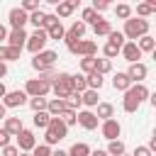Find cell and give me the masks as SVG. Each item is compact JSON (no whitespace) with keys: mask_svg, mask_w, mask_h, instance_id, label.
<instances>
[{"mask_svg":"<svg viewBox=\"0 0 156 156\" xmlns=\"http://www.w3.org/2000/svg\"><path fill=\"white\" fill-rule=\"evenodd\" d=\"M66 107H68L66 100H58V98H56V100H51V102L46 105V112H49L51 117H61V115L66 112Z\"/></svg>","mask_w":156,"mask_h":156,"instance_id":"ac0fdd59","label":"cell"},{"mask_svg":"<svg viewBox=\"0 0 156 156\" xmlns=\"http://www.w3.org/2000/svg\"><path fill=\"white\" fill-rule=\"evenodd\" d=\"M146 32H149V22L141 20V17H139V20L134 17V20H127V22H124V32H122V34H124V39L136 41V39L146 37Z\"/></svg>","mask_w":156,"mask_h":156,"instance_id":"3957f363","label":"cell"},{"mask_svg":"<svg viewBox=\"0 0 156 156\" xmlns=\"http://www.w3.org/2000/svg\"><path fill=\"white\" fill-rule=\"evenodd\" d=\"M102 136L105 139H110V141H115L117 136H119V132H122V127H119V122L117 119H107V122H102Z\"/></svg>","mask_w":156,"mask_h":156,"instance_id":"5bb4252c","label":"cell"},{"mask_svg":"<svg viewBox=\"0 0 156 156\" xmlns=\"http://www.w3.org/2000/svg\"><path fill=\"white\" fill-rule=\"evenodd\" d=\"M2 156H20V149L10 144V146H5V149H2Z\"/></svg>","mask_w":156,"mask_h":156,"instance_id":"681fc988","label":"cell"},{"mask_svg":"<svg viewBox=\"0 0 156 156\" xmlns=\"http://www.w3.org/2000/svg\"><path fill=\"white\" fill-rule=\"evenodd\" d=\"M66 46H68L71 54H80L83 58H85V56H95V51H98V44L90 41V39H78V41L66 44Z\"/></svg>","mask_w":156,"mask_h":156,"instance_id":"8992f818","label":"cell"},{"mask_svg":"<svg viewBox=\"0 0 156 156\" xmlns=\"http://www.w3.org/2000/svg\"><path fill=\"white\" fill-rule=\"evenodd\" d=\"M149 100H151V105L156 107V93H151V98H149Z\"/></svg>","mask_w":156,"mask_h":156,"instance_id":"91938a15","label":"cell"},{"mask_svg":"<svg viewBox=\"0 0 156 156\" xmlns=\"http://www.w3.org/2000/svg\"><path fill=\"white\" fill-rule=\"evenodd\" d=\"M112 115H115V107H112L110 102H98V112H95L98 119L107 122V119H112Z\"/></svg>","mask_w":156,"mask_h":156,"instance_id":"44dd1931","label":"cell"},{"mask_svg":"<svg viewBox=\"0 0 156 156\" xmlns=\"http://www.w3.org/2000/svg\"><path fill=\"white\" fill-rule=\"evenodd\" d=\"M66 134H68V127L63 124V119H61V117H51V122H49V127H46L44 144H46V146L58 144L61 139H66Z\"/></svg>","mask_w":156,"mask_h":156,"instance_id":"6da1fadb","label":"cell"},{"mask_svg":"<svg viewBox=\"0 0 156 156\" xmlns=\"http://www.w3.org/2000/svg\"><path fill=\"white\" fill-rule=\"evenodd\" d=\"M107 41L122 49V46H124V34H122V32H115V29H112V32H110V37H107Z\"/></svg>","mask_w":156,"mask_h":156,"instance_id":"8d00e7d4","label":"cell"},{"mask_svg":"<svg viewBox=\"0 0 156 156\" xmlns=\"http://www.w3.org/2000/svg\"><path fill=\"white\" fill-rule=\"evenodd\" d=\"M93 32H95V37H110L112 27H110V22H107V20H100V22H95V24H93Z\"/></svg>","mask_w":156,"mask_h":156,"instance_id":"cb8c5ba5","label":"cell"},{"mask_svg":"<svg viewBox=\"0 0 156 156\" xmlns=\"http://www.w3.org/2000/svg\"><path fill=\"white\" fill-rule=\"evenodd\" d=\"M122 56H124V61H129V63H139L141 51H139L136 41H124V46H122Z\"/></svg>","mask_w":156,"mask_h":156,"instance_id":"7c38bea8","label":"cell"},{"mask_svg":"<svg viewBox=\"0 0 156 156\" xmlns=\"http://www.w3.org/2000/svg\"><path fill=\"white\" fill-rule=\"evenodd\" d=\"M80 100H83V105L95 107V105H98V90H85V93H80Z\"/></svg>","mask_w":156,"mask_h":156,"instance_id":"f546056e","label":"cell"},{"mask_svg":"<svg viewBox=\"0 0 156 156\" xmlns=\"http://www.w3.org/2000/svg\"><path fill=\"white\" fill-rule=\"evenodd\" d=\"M34 146H37L34 132H29V129H22V132L17 134V149H20L22 154H29V151H34Z\"/></svg>","mask_w":156,"mask_h":156,"instance_id":"ba28073f","label":"cell"},{"mask_svg":"<svg viewBox=\"0 0 156 156\" xmlns=\"http://www.w3.org/2000/svg\"><path fill=\"white\" fill-rule=\"evenodd\" d=\"M46 34H49V39H56V41H58V39H63V37H66V29H63V24H61V22H56L54 27H49V29H46Z\"/></svg>","mask_w":156,"mask_h":156,"instance_id":"4316f807","label":"cell"},{"mask_svg":"<svg viewBox=\"0 0 156 156\" xmlns=\"http://www.w3.org/2000/svg\"><path fill=\"white\" fill-rule=\"evenodd\" d=\"M78 124L83 127V129H98V117H95V112H90V110H83V112H78Z\"/></svg>","mask_w":156,"mask_h":156,"instance_id":"9a60e30c","label":"cell"},{"mask_svg":"<svg viewBox=\"0 0 156 156\" xmlns=\"http://www.w3.org/2000/svg\"><path fill=\"white\" fill-rule=\"evenodd\" d=\"M146 73H149V68L139 61V63H129V71H127V76H129V80L132 83H141L144 78H146Z\"/></svg>","mask_w":156,"mask_h":156,"instance_id":"4fadbf2b","label":"cell"},{"mask_svg":"<svg viewBox=\"0 0 156 156\" xmlns=\"http://www.w3.org/2000/svg\"><path fill=\"white\" fill-rule=\"evenodd\" d=\"M136 46H139V51H154V49H156V41L146 34V37H141V39H139V44H136Z\"/></svg>","mask_w":156,"mask_h":156,"instance_id":"1f68e13d","label":"cell"},{"mask_svg":"<svg viewBox=\"0 0 156 156\" xmlns=\"http://www.w3.org/2000/svg\"><path fill=\"white\" fill-rule=\"evenodd\" d=\"M5 73H7V66H5V63H2V61H0V78H2V76H5Z\"/></svg>","mask_w":156,"mask_h":156,"instance_id":"680465c9","label":"cell"},{"mask_svg":"<svg viewBox=\"0 0 156 156\" xmlns=\"http://www.w3.org/2000/svg\"><path fill=\"white\" fill-rule=\"evenodd\" d=\"M132 156H151V151H149V146H136Z\"/></svg>","mask_w":156,"mask_h":156,"instance_id":"f907efd6","label":"cell"},{"mask_svg":"<svg viewBox=\"0 0 156 156\" xmlns=\"http://www.w3.org/2000/svg\"><path fill=\"white\" fill-rule=\"evenodd\" d=\"M107 7H110V2H105V0H95V2H93V10H95L98 15H100L102 10H107Z\"/></svg>","mask_w":156,"mask_h":156,"instance_id":"c3c4849f","label":"cell"},{"mask_svg":"<svg viewBox=\"0 0 156 156\" xmlns=\"http://www.w3.org/2000/svg\"><path fill=\"white\" fill-rule=\"evenodd\" d=\"M27 32L24 29H12L10 34H7V46H12V49H20L22 51V46H27Z\"/></svg>","mask_w":156,"mask_h":156,"instance_id":"8fae6325","label":"cell"},{"mask_svg":"<svg viewBox=\"0 0 156 156\" xmlns=\"http://www.w3.org/2000/svg\"><path fill=\"white\" fill-rule=\"evenodd\" d=\"M56 58H58L56 51H41V54H37V56L32 58V68H37L39 73H44V71H49V68L56 63Z\"/></svg>","mask_w":156,"mask_h":156,"instance_id":"277c9868","label":"cell"},{"mask_svg":"<svg viewBox=\"0 0 156 156\" xmlns=\"http://www.w3.org/2000/svg\"><path fill=\"white\" fill-rule=\"evenodd\" d=\"M110 68H112V63H110V58H98V61H95V71H98L100 76H105V73H107Z\"/></svg>","mask_w":156,"mask_h":156,"instance_id":"f35d334b","label":"cell"},{"mask_svg":"<svg viewBox=\"0 0 156 156\" xmlns=\"http://www.w3.org/2000/svg\"><path fill=\"white\" fill-rule=\"evenodd\" d=\"M151 12H154V10H151V5H149V2H139V5H136V15H139L141 20H144V17H149Z\"/></svg>","mask_w":156,"mask_h":156,"instance_id":"7bdbcfd3","label":"cell"},{"mask_svg":"<svg viewBox=\"0 0 156 156\" xmlns=\"http://www.w3.org/2000/svg\"><path fill=\"white\" fill-rule=\"evenodd\" d=\"M61 119H63V124H66V127H71V124H76V122H78V115H76V110L66 107V112L61 115Z\"/></svg>","mask_w":156,"mask_h":156,"instance_id":"d590c367","label":"cell"},{"mask_svg":"<svg viewBox=\"0 0 156 156\" xmlns=\"http://www.w3.org/2000/svg\"><path fill=\"white\" fill-rule=\"evenodd\" d=\"M29 22V15L22 7H12L10 10V27L12 29H24V24Z\"/></svg>","mask_w":156,"mask_h":156,"instance_id":"9c48e42d","label":"cell"},{"mask_svg":"<svg viewBox=\"0 0 156 156\" xmlns=\"http://www.w3.org/2000/svg\"><path fill=\"white\" fill-rule=\"evenodd\" d=\"M112 85H115V90H129L132 88V80H129V76L127 73H115V78H112Z\"/></svg>","mask_w":156,"mask_h":156,"instance_id":"ffe728a7","label":"cell"},{"mask_svg":"<svg viewBox=\"0 0 156 156\" xmlns=\"http://www.w3.org/2000/svg\"><path fill=\"white\" fill-rule=\"evenodd\" d=\"M80 17H83V24H95V22H100V20H102V17H100V15H98L93 7H85Z\"/></svg>","mask_w":156,"mask_h":156,"instance_id":"484cf974","label":"cell"},{"mask_svg":"<svg viewBox=\"0 0 156 156\" xmlns=\"http://www.w3.org/2000/svg\"><path fill=\"white\" fill-rule=\"evenodd\" d=\"M5 129H7L10 134H15V136H17L24 127H22V119H20V117H5Z\"/></svg>","mask_w":156,"mask_h":156,"instance_id":"603a6c76","label":"cell"},{"mask_svg":"<svg viewBox=\"0 0 156 156\" xmlns=\"http://www.w3.org/2000/svg\"><path fill=\"white\" fill-rule=\"evenodd\" d=\"M49 90H51V85H49V83H44L41 78H29V80H27V85H24V93H27L29 98H44Z\"/></svg>","mask_w":156,"mask_h":156,"instance_id":"52a82bcc","label":"cell"},{"mask_svg":"<svg viewBox=\"0 0 156 156\" xmlns=\"http://www.w3.org/2000/svg\"><path fill=\"white\" fill-rule=\"evenodd\" d=\"M83 34H85V24L83 22H73L71 24V29L66 32V44H73V41H78V39H83Z\"/></svg>","mask_w":156,"mask_h":156,"instance_id":"2e32d148","label":"cell"},{"mask_svg":"<svg viewBox=\"0 0 156 156\" xmlns=\"http://www.w3.org/2000/svg\"><path fill=\"white\" fill-rule=\"evenodd\" d=\"M141 102L136 100V95L132 93V88L124 93V100H122V107H124V112H136V107H139Z\"/></svg>","mask_w":156,"mask_h":156,"instance_id":"e0dca14e","label":"cell"},{"mask_svg":"<svg viewBox=\"0 0 156 156\" xmlns=\"http://www.w3.org/2000/svg\"><path fill=\"white\" fill-rule=\"evenodd\" d=\"M122 156H124V154H122Z\"/></svg>","mask_w":156,"mask_h":156,"instance_id":"e7e4bbea","label":"cell"},{"mask_svg":"<svg viewBox=\"0 0 156 156\" xmlns=\"http://www.w3.org/2000/svg\"><path fill=\"white\" fill-rule=\"evenodd\" d=\"M149 5H151V10L156 12V0H149Z\"/></svg>","mask_w":156,"mask_h":156,"instance_id":"94428289","label":"cell"},{"mask_svg":"<svg viewBox=\"0 0 156 156\" xmlns=\"http://www.w3.org/2000/svg\"><path fill=\"white\" fill-rule=\"evenodd\" d=\"M49 122H51V115H49V112H34V127L46 129Z\"/></svg>","mask_w":156,"mask_h":156,"instance_id":"83f0119b","label":"cell"},{"mask_svg":"<svg viewBox=\"0 0 156 156\" xmlns=\"http://www.w3.org/2000/svg\"><path fill=\"white\" fill-rule=\"evenodd\" d=\"M27 102V93L24 90H10L5 98H2V105L5 107H22Z\"/></svg>","mask_w":156,"mask_h":156,"instance_id":"30bf717a","label":"cell"},{"mask_svg":"<svg viewBox=\"0 0 156 156\" xmlns=\"http://www.w3.org/2000/svg\"><path fill=\"white\" fill-rule=\"evenodd\" d=\"M32 156H51V146H46V144H39V146H34Z\"/></svg>","mask_w":156,"mask_h":156,"instance_id":"f6af8a7d","label":"cell"},{"mask_svg":"<svg viewBox=\"0 0 156 156\" xmlns=\"http://www.w3.org/2000/svg\"><path fill=\"white\" fill-rule=\"evenodd\" d=\"M119 51H122V49H119V46H115V44H110V41H107V44H105V49H102L105 58H115V56H117Z\"/></svg>","mask_w":156,"mask_h":156,"instance_id":"b9f144b4","label":"cell"},{"mask_svg":"<svg viewBox=\"0 0 156 156\" xmlns=\"http://www.w3.org/2000/svg\"><path fill=\"white\" fill-rule=\"evenodd\" d=\"M5 95H7V88H5V83L0 80V98H5Z\"/></svg>","mask_w":156,"mask_h":156,"instance_id":"9f6ffc18","label":"cell"},{"mask_svg":"<svg viewBox=\"0 0 156 156\" xmlns=\"http://www.w3.org/2000/svg\"><path fill=\"white\" fill-rule=\"evenodd\" d=\"M151 56H154V61H156V49H154V51H151Z\"/></svg>","mask_w":156,"mask_h":156,"instance_id":"6125c7cd","label":"cell"},{"mask_svg":"<svg viewBox=\"0 0 156 156\" xmlns=\"http://www.w3.org/2000/svg\"><path fill=\"white\" fill-rule=\"evenodd\" d=\"M46 105H49L46 98H32V100H29V107H32L34 112H46Z\"/></svg>","mask_w":156,"mask_h":156,"instance_id":"d6a6232c","label":"cell"},{"mask_svg":"<svg viewBox=\"0 0 156 156\" xmlns=\"http://www.w3.org/2000/svg\"><path fill=\"white\" fill-rule=\"evenodd\" d=\"M51 156H68V151H61L58 149V151H51Z\"/></svg>","mask_w":156,"mask_h":156,"instance_id":"6f0895ef","label":"cell"},{"mask_svg":"<svg viewBox=\"0 0 156 156\" xmlns=\"http://www.w3.org/2000/svg\"><path fill=\"white\" fill-rule=\"evenodd\" d=\"M107 154H110V156H122V154H124V144H122L119 139L110 141V146H107Z\"/></svg>","mask_w":156,"mask_h":156,"instance_id":"836d02e7","label":"cell"},{"mask_svg":"<svg viewBox=\"0 0 156 156\" xmlns=\"http://www.w3.org/2000/svg\"><path fill=\"white\" fill-rule=\"evenodd\" d=\"M68 156H90V146H88V144H83V141H78V144H73V146H71Z\"/></svg>","mask_w":156,"mask_h":156,"instance_id":"f1b7e54d","label":"cell"},{"mask_svg":"<svg viewBox=\"0 0 156 156\" xmlns=\"http://www.w3.org/2000/svg\"><path fill=\"white\" fill-rule=\"evenodd\" d=\"M20 58V49H12L7 44H0V61H17Z\"/></svg>","mask_w":156,"mask_h":156,"instance_id":"7402d4cb","label":"cell"},{"mask_svg":"<svg viewBox=\"0 0 156 156\" xmlns=\"http://www.w3.org/2000/svg\"><path fill=\"white\" fill-rule=\"evenodd\" d=\"M132 93L136 95V100H139V102H144V100L149 98V90H146V85H141V83H136V85H132Z\"/></svg>","mask_w":156,"mask_h":156,"instance_id":"e575fe53","label":"cell"},{"mask_svg":"<svg viewBox=\"0 0 156 156\" xmlns=\"http://www.w3.org/2000/svg\"><path fill=\"white\" fill-rule=\"evenodd\" d=\"M51 90H54V95H56L58 100H68V95L76 93V88H73V76H71V73H58L56 80H54V85H51Z\"/></svg>","mask_w":156,"mask_h":156,"instance_id":"7a4b0ae2","label":"cell"},{"mask_svg":"<svg viewBox=\"0 0 156 156\" xmlns=\"http://www.w3.org/2000/svg\"><path fill=\"white\" fill-rule=\"evenodd\" d=\"M66 105H68L71 110H76L78 105H83V100H80V93H71V95H68V100H66Z\"/></svg>","mask_w":156,"mask_h":156,"instance_id":"ee69618b","label":"cell"},{"mask_svg":"<svg viewBox=\"0 0 156 156\" xmlns=\"http://www.w3.org/2000/svg\"><path fill=\"white\" fill-rule=\"evenodd\" d=\"M149 151H151V154L156 151V129H154V134H151V141H149Z\"/></svg>","mask_w":156,"mask_h":156,"instance_id":"816d5d0a","label":"cell"},{"mask_svg":"<svg viewBox=\"0 0 156 156\" xmlns=\"http://www.w3.org/2000/svg\"><path fill=\"white\" fill-rule=\"evenodd\" d=\"M22 10H24L27 15H29V12H37V10H39V2H37V0H24V2H22Z\"/></svg>","mask_w":156,"mask_h":156,"instance_id":"bcb514c9","label":"cell"},{"mask_svg":"<svg viewBox=\"0 0 156 156\" xmlns=\"http://www.w3.org/2000/svg\"><path fill=\"white\" fill-rule=\"evenodd\" d=\"M46 41H49V34H46V29H37L34 34H29V39H27V49H29V51L37 56V54H41V51H44Z\"/></svg>","mask_w":156,"mask_h":156,"instance_id":"5b68a950","label":"cell"},{"mask_svg":"<svg viewBox=\"0 0 156 156\" xmlns=\"http://www.w3.org/2000/svg\"><path fill=\"white\" fill-rule=\"evenodd\" d=\"M20 156H32V154H20Z\"/></svg>","mask_w":156,"mask_h":156,"instance_id":"be15d7a7","label":"cell"},{"mask_svg":"<svg viewBox=\"0 0 156 156\" xmlns=\"http://www.w3.org/2000/svg\"><path fill=\"white\" fill-rule=\"evenodd\" d=\"M10 136H12V134L2 127V129H0V146H2V149H5V146H10Z\"/></svg>","mask_w":156,"mask_h":156,"instance_id":"7dc6e473","label":"cell"},{"mask_svg":"<svg viewBox=\"0 0 156 156\" xmlns=\"http://www.w3.org/2000/svg\"><path fill=\"white\" fill-rule=\"evenodd\" d=\"M95 61H98V58H95V56H85V58H83V61H80V68H83V71H85V73H88V76H90V73H93V71H95Z\"/></svg>","mask_w":156,"mask_h":156,"instance_id":"74e56055","label":"cell"},{"mask_svg":"<svg viewBox=\"0 0 156 156\" xmlns=\"http://www.w3.org/2000/svg\"><path fill=\"white\" fill-rule=\"evenodd\" d=\"M44 20H46V12H41V10H37V12H32V15H29V22H32L37 29H41V27H44Z\"/></svg>","mask_w":156,"mask_h":156,"instance_id":"4dcf8cb0","label":"cell"},{"mask_svg":"<svg viewBox=\"0 0 156 156\" xmlns=\"http://www.w3.org/2000/svg\"><path fill=\"white\" fill-rule=\"evenodd\" d=\"M115 15H117V17H122V20L127 22V20H129V15H132V7L122 2V5H117V7H115Z\"/></svg>","mask_w":156,"mask_h":156,"instance_id":"60d3db41","label":"cell"},{"mask_svg":"<svg viewBox=\"0 0 156 156\" xmlns=\"http://www.w3.org/2000/svg\"><path fill=\"white\" fill-rule=\"evenodd\" d=\"M2 39H7V29L0 24V41H2Z\"/></svg>","mask_w":156,"mask_h":156,"instance_id":"11a10c76","label":"cell"},{"mask_svg":"<svg viewBox=\"0 0 156 156\" xmlns=\"http://www.w3.org/2000/svg\"><path fill=\"white\" fill-rule=\"evenodd\" d=\"M73 88H76V93H85V90H88L85 76H73Z\"/></svg>","mask_w":156,"mask_h":156,"instance_id":"ab89813d","label":"cell"},{"mask_svg":"<svg viewBox=\"0 0 156 156\" xmlns=\"http://www.w3.org/2000/svg\"><path fill=\"white\" fill-rule=\"evenodd\" d=\"M76 7H78V0H66V2H58V5H56V17H68Z\"/></svg>","mask_w":156,"mask_h":156,"instance_id":"d6986e66","label":"cell"},{"mask_svg":"<svg viewBox=\"0 0 156 156\" xmlns=\"http://www.w3.org/2000/svg\"><path fill=\"white\" fill-rule=\"evenodd\" d=\"M85 80H88V90H100L102 88V76L98 71H93L90 76H85Z\"/></svg>","mask_w":156,"mask_h":156,"instance_id":"d4e9b609","label":"cell"},{"mask_svg":"<svg viewBox=\"0 0 156 156\" xmlns=\"http://www.w3.org/2000/svg\"><path fill=\"white\" fill-rule=\"evenodd\" d=\"M90 156H110V154L102 151V149H95V151H90Z\"/></svg>","mask_w":156,"mask_h":156,"instance_id":"f5cc1de1","label":"cell"},{"mask_svg":"<svg viewBox=\"0 0 156 156\" xmlns=\"http://www.w3.org/2000/svg\"><path fill=\"white\" fill-rule=\"evenodd\" d=\"M5 117H7V107L0 102V119H5Z\"/></svg>","mask_w":156,"mask_h":156,"instance_id":"db71d44e","label":"cell"}]
</instances>
